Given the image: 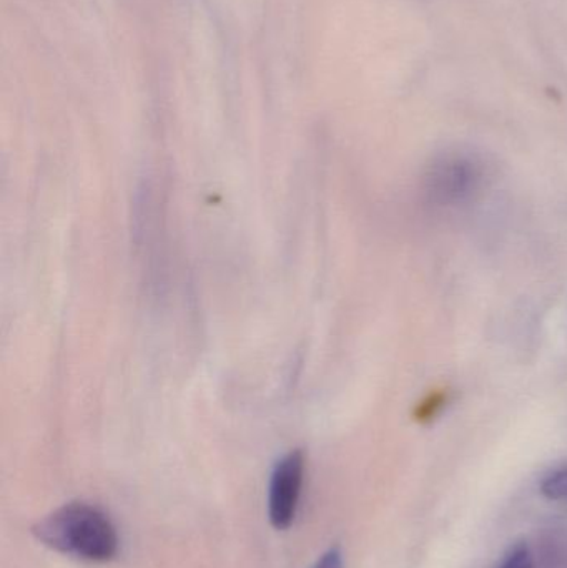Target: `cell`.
<instances>
[{"mask_svg": "<svg viewBox=\"0 0 567 568\" xmlns=\"http://www.w3.org/2000/svg\"><path fill=\"white\" fill-rule=\"evenodd\" d=\"M446 403V394L445 393H435L418 407V419H432L433 416L438 414V410L445 406Z\"/></svg>", "mask_w": 567, "mask_h": 568, "instance_id": "obj_6", "label": "cell"}, {"mask_svg": "<svg viewBox=\"0 0 567 568\" xmlns=\"http://www.w3.org/2000/svg\"><path fill=\"white\" fill-rule=\"evenodd\" d=\"M32 534L49 549L89 562H109L119 549L115 527L102 510L89 504L60 507L37 523Z\"/></svg>", "mask_w": 567, "mask_h": 568, "instance_id": "obj_1", "label": "cell"}, {"mask_svg": "<svg viewBox=\"0 0 567 568\" xmlns=\"http://www.w3.org/2000/svg\"><path fill=\"white\" fill-rule=\"evenodd\" d=\"M483 182V165L469 153L453 152L439 156L429 165L425 189L438 205H459L478 192Z\"/></svg>", "mask_w": 567, "mask_h": 568, "instance_id": "obj_2", "label": "cell"}, {"mask_svg": "<svg viewBox=\"0 0 567 568\" xmlns=\"http://www.w3.org/2000/svg\"><path fill=\"white\" fill-rule=\"evenodd\" d=\"M499 568H533V557L525 542L512 547Z\"/></svg>", "mask_w": 567, "mask_h": 568, "instance_id": "obj_5", "label": "cell"}, {"mask_svg": "<svg viewBox=\"0 0 567 568\" xmlns=\"http://www.w3.org/2000/svg\"><path fill=\"white\" fill-rule=\"evenodd\" d=\"M313 568H343V556L340 549H330L328 552L320 557L318 562Z\"/></svg>", "mask_w": 567, "mask_h": 568, "instance_id": "obj_7", "label": "cell"}, {"mask_svg": "<svg viewBox=\"0 0 567 568\" xmlns=\"http://www.w3.org/2000/svg\"><path fill=\"white\" fill-rule=\"evenodd\" d=\"M541 494L549 500H567V467L549 474L543 480Z\"/></svg>", "mask_w": 567, "mask_h": 568, "instance_id": "obj_4", "label": "cell"}, {"mask_svg": "<svg viewBox=\"0 0 567 568\" xmlns=\"http://www.w3.org/2000/svg\"><path fill=\"white\" fill-rule=\"evenodd\" d=\"M303 474H305V457L300 450L286 454L275 469L270 480L269 516L270 523L276 530H285L295 520L302 494Z\"/></svg>", "mask_w": 567, "mask_h": 568, "instance_id": "obj_3", "label": "cell"}]
</instances>
